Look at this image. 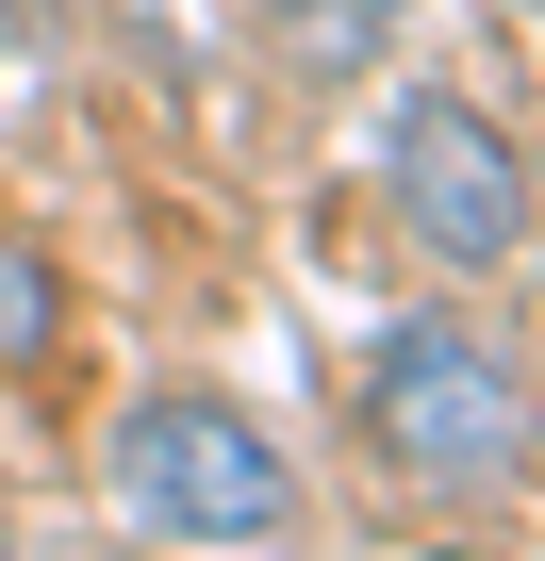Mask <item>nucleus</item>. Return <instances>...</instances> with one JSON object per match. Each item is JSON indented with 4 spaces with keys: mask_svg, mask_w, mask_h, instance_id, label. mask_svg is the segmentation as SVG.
I'll use <instances>...</instances> for the list:
<instances>
[{
    "mask_svg": "<svg viewBox=\"0 0 545 561\" xmlns=\"http://www.w3.org/2000/svg\"><path fill=\"white\" fill-rule=\"evenodd\" d=\"M348 413H364V462L397 495H430V512H479V495L529 479V364H512V331H479L446 298L364 347Z\"/></svg>",
    "mask_w": 545,
    "mask_h": 561,
    "instance_id": "nucleus-1",
    "label": "nucleus"
},
{
    "mask_svg": "<svg viewBox=\"0 0 545 561\" xmlns=\"http://www.w3.org/2000/svg\"><path fill=\"white\" fill-rule=\"evenodd\" d=\"M100 479H116V512H133L149 545H182V561H264V545L298 528V462L264 446V413H231L215 380H149V397L116 413Z\"/></svg>",
    "mask_w": 545,
    "mask_h": 561,
    "instance_id": "nucleus-2",
    "label": "nucleus"
},
{
    "mask_svg": "<svg viewBox=\"0 0 545 561\" xmlns=\"http://www.w3.org/2000/svg\"><path fill=\"white\" fill-rule=\"evenodd\" d=\"M381 198H397V231L430 248V264H463V280H512L529 264V149H512V116H479V100H397V133H381Z\"/></svg>",
    "mask_w": 545,
    "mask_h": 561,
    "instance_id": "nucleus-3",
    "label": "nucleus"
},
{
    "mask_svg": "<svg viewBox=\"0 0 545 561\" xmlns=\"http://www.w3.org/2000/svg\"><path fill=\"white\" fill-rule=\"evenodd\" d=\"M381 34H397V0H264V50H282L298 83H348V67H381Z\"/></svg>",
    "mask_w": 545,
    "mask_h": 561,
    "instance_id": "nucleus-4",
    "label": "nucleus"
},
{
    "mask_svg": "<svg viewBox=\"0 0 545 561\" xmlns=\"http://www.w3.org/2000/svg\"><path fill=\"white\" fill-rule=\"evenodd\" d=\"M50 347H67V264H50L18 215H0V380H34Z\"/></svg>",
    "mask_w": 545,
    "mask_h": 561,
    "instance_id": "nucleus-5",
    "label": "nucleus"
}]
</instances>
